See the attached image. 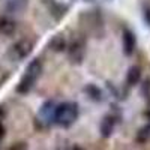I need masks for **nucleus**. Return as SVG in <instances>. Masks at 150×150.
Segmentation results:
<instances>
[{"mask_svg":"<svg viewBox=\"0 0 150 150\" xmlns=\"http://www.w3.org/2000/svg\"><path fill=\"white\" fill-rule=\"evenodd\" d=\"M78 116H80V110L77 102H62L54 108L53 120L54 123L60 125L62 128H69L75 123Z\"/></svg>","mask_w":150,"mask_h":150,"instance_id":"obj_1","label":"nucleus"},{"mask_svg":"<svg viewBox=\"0 0 150 150\" xmlns=\"http://www.w3.org/2000/svg\"><path fill=\"white\" fill-rule=\"evenodd\" d=\"M32 51H33V42L30 39H27V38H23V39L17 41L9 48L8 56L15 62H21L24 59H27L32 54Z\"/></svg>","mask_w":150,"mask_h":150,"instance_id":"obj_2","label":"nucleus"},{"mask_svg":"<svg viewBox=\"0 0 150 150\" xmlns=\"http://www.w3.org/2000/svg\"><path fill=\"white\" fill-rule=\"evenodd\" d=\"M66 50H68V57L71 60V63L80 65L83 62V59H84V56H86V44H84V41L80 39V38H75Z\"/></svg>","mask_w":150,"mask_h":150,"instance_id":"obj_3","label":"nucleus"},{"mask_svg":"<svg viewBox=\"0 0 150 150\" xmlns=\"http://www.w3.org/2000/svg\"><path fill=\"white\" fill-rule=\"evenodd\" d=\"M122 42H123L125 56H132L134 51H135V47H137V38H135L134 32L129 30V29H125L123 35H122Z\"/></svg>","mask_w":150,"mask_h":150,"instance_id":"obj_4","label":"nucleus"},{"mask_svg":"<svg viewBox=\"0 0 150 150\" xmlns=\"http://www.w3.org/2000/svg\"><path fill=\"white\" fill-rule=\"evenodd\" d=\"M15 32H17V23L14 20L8 15L0 17V35L11 38V36L15 35Z\"/></svg>","mask_w":150,"mask_h":150,"instance_id":"obj_5","label":"nucleus"},{"mask_svg":"<svg viewBox=\"0 0 150 150\" xmlns=\"http://www.w3.org/2000/svg\"><path fill=\"white\" fill-rule=\"evenodd\" d=\"M42 71H44V65H42V60L41 59H33L30 63L27 65L26 68V72H24V75H27V77H30L32 80H38L42 75Z\"/></svg>","mask_w":150,"mask_h":150,"instance_id":"obj_6","label":"nucleus"},{"mask_svg":"<svg viewBox=\"0 0 150 150\" xmlns=\"http://www.w3.org/2000/svg\"><path fill=\"white\" fill-rule=\"evenodd\" d=\"M114 126H116V117L114 116H105L101 122V135L104 138H108L111 137L112 131H114Z\"/></svg>","mask_w":150,"mask_h":150,"instance_id":"obj_7","label":"nucleus"},{"mask_svg":"<svg viewBox=\"0 0 150 150\" xmlns=\"http://www.w3.org/2000/svg\"><path fill=\"white\" fill-rule=\"evenodd\" d=\"M50 48L53 50L56 53H62V51H66L68 48V42H66V38L59 33V35H54L51 38V41H50Z\"/></svg>","mask_w":150,"mask_h":150,"instance_id":"obj_8","label":"nucleus"},{"mask_svg":"<svg viewBox=\"0 0 150 150\" xmlns=\"http://www.w3.org/2000/svg\"><path fill=\"white\" fill-rule=\"evenodd\" d=\"M35 83H36V81L32 80L30 77H27V75H23L21 80H20V83H18L17 87H15V92L20 93V95H27V93L33 89Z\"/></svg>","mask_w":150,"mask_h":150,"instance_id":"obj_9","label":"nucleus"},{"mask_svg":"<svg viewBox=\"0 0 150 150\" xmlns=\"http://www.w3.org/2000/svg\"><path fill=\"white\" fill-rule=\"evenodd\" d=\"M141 68L140 66H137V65H134V66H131L129 69H128V74H126V83H128V86H137L140 83V80H141Z\"/></svg>","mask_w":150,"mask_h":150,"instance_id":"obj_10","label":"nucleus"},{"mask_svg":"<svg viewBox=\"0 0 150 150\" xmlns=\"http://www.w3.org/2000/svg\"><path fill=\"white\" fill-rule=\"evenodd\" d=\"M29 5V0H8L6 2V11L8 12H21Z\"/></svg>","mask_w":150,"mask_h":150,"instance_id":"obj_11","label":"nucleus"},{"mask_svg":"<svg viewBox=\"0 0 150 150\" xmlns=\"http://www.w3.org/2000/svg\"><path fill=\"white\" fill-rule=\"evenodd\" d=\"M84 92L90 96V99H93V101H96V102H101L102 101V92H101V89L99 87H96L95 84H87L86 87H84Z\"/></svg>","mask_w":150,"mask_h":150,"instance_id":"obj_12","label":"nucleus"},{"mask_svg":"<svg viewBox=\"0 0 150 150\" xmlns=\"http://www.w3.org/2000/svg\"><path fill=\"white\" fill-rule=\"evenodd\" d=\"M54 108H56V105L53 104V101H47L42 107H41V111H39V114L44 117V119H47L48 120V117H51L53 119V114H54Z\"/></svg>","mask_w":150,"mask_h":150,"instance_id":"obj_13","label":"nucleus"},{"mask_svg":"<svg viewBox=\"0 0 150 150\" xmlns=\"http://www.w3.org/2000/svg\"><path fill=\"white\" fill-rule=\"evenodd\" d=\"M150 137V126H144V128H141L140 129V132H138V141H147V138Z\"/></svg>","mask_w":150,"mask_h":150,"instance_id":"obj_14","label":"nucleus"},{"mask_svg":"<svg viewBox=\"0 0 150 150\" xmlns=\"http://www.w3.org/2000/svg\"><path fill=\"white\" fill-rule=\"evenodd\" d=\"M8 150H27V143H24V141L15 143V144H12Z\"/></svg>","mask_w":150,"mask_h":150,"instance_id":"obj_15","label":"nucleus"},{"mask_svg":"<svg viewBox=\"0 0 150 150\" xmlns=\"http://www.w3.org/2000/svg\"><path fill=\"white\" fill-rule=\"evenodd\" d=\"M144 20H146V23L149 24V26H150V6H146L144 8Z\"/></svg>","mask_w":150,"mask_h":150,"instance_id":"obj_16","label":"nucleus"},{"mask_svg":"<svg viewBox=\"0 0 150 150\" xmlns=\"http://www.w3.org/2000/svg\"><path fill=\"white\" fill-rule=\"evenodd\" d=\"M5 116H6V110H5L3 105H0V122H3Z\"/></svg>","mask_w":150,"mask_h":150,"instance_id":"obj_17","label":"nucleus"},{"mask_svg":"<svg viewBox=\"0 0 150 150\" xmlns=\"http://www.w3.org/2000/svg\"><path fill=\"white\" fill-rule=\"evenodd\" d=\"M5 132H6V129H5V126H3V122H0V140L5 137Z\"/></svg>","mask_w":150,"mask_h":150,"instance_id":"obj_18","label":"nucleus"},{"mask_svg":"<svg viewBox=\"0 0 150 150\" xmlns=\"http://www.w3.org/2000/svg\"><path fill=\"white\" fill-rule=\"evenodd\" d=\"M69 150H84V149H83V147H80V146H72Z\"/></svg>","mask_w":150,"mask_h":150,"instance_id":"obj_19","label":"nucleus"}]
</instances>
